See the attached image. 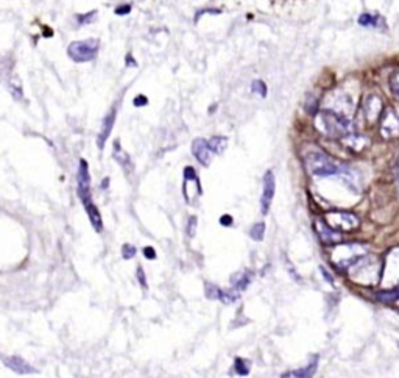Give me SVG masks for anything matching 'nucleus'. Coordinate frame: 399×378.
<instances>
[{"mask_svg":"<svg viewBox=\"0 0 399 378\" xmlns=\"http://www.w3.org/2000/svg\"><path fill=\"white\" fill-rule=\"evenodd\" d=\"M315 127L327 138H343L349 133V119L332 110H323L317 114Z\"/></svg>","mask_w":399,"mask_h":378,"instance_id":"nucleus-1","label":"nucleus"},{"mask_svg":"<svg viewBox=\"0 0 399 378\" xmlns=\"http://www.w3.org/2000/svg\"><path fill=\"white\" fill-rule=\"evenodd\" d=\"M351 280L356 281L363 286H374L380 283V275H382V269H380V262L376 258H367L362 257L356 264L351 267Z\"/></svg>","mask_w":399,"mask_h":378,"instance_id":"nucleus-2","label":"nucleus"},{"mask_svg":"<svg viewBox=\"0 0 399 378\" xmlns=\"http://www.w3.org/2000/svg\"><path fill=\"white\" fill-rule=\"evenodd\" d=\"M368 255V249L367 245L363 244H343V245H335V247L331 250V261L335 267L339 269H349L352 264L362 258Z\"/></svg>","mask_w":399,"mask_h":378,"instance_id":"nucleus-3","label":"nucleus"},{"mask_svg":"<svg viewBox=\"0 0 399 378\" xmlns=\"http://www.w3.org/2000/svg\"><path fill=\"white\" fill-rule=\"evenodd\" d=\"M306 171L314 177H329L339 174V164L323 152H310L304 160Z\"/></svg>","mask_w":399,"mask_h":378,"instance_id":"nucleus-4","label":"nucleus"},{"mask_svg":"<svg viewBox=\"0 0 399 378\" xmlns=\"http://www.w3.org/2000/svg\"><path fill=\"white\" fill-rule=\"evenodd\" d=\"M323 219L331 228H334V230L340 232V233L342 232H354V230H357L360 225L359 217L352 213H348V211H339V209L327 211Z\"/></svg>","mask_w":399,"mask_h":378,"instance_id":"nucleus-5","label":"nucleus"},{"mask_svg":"<svg viewBox=\"0 0 399 378\" xmlns=\"http://www.w3.org/2000/svg\"><path fill=\"white\" fill-rule=\"evenodd\" d=\"M99 49H100V41L91 38V39L72 42L67 49V54L75 63H87V61L95 58Z\"/></svg>","mask_w":399,"mask_h":378,"instance_id":"nucleus-6","label":"nucleus"},{"mask_svg":"<svg viewBox=\"0 0 399 378\" xmlns=\"http://www.w3.org/2000/svg\"><path fill=\"white\" fill-rule=\"evenodd\" d=\"M380 285L388 291L399 288V247L387 255L382 275H380Z\"/></svg>","mask_w":399,"mask_h":378,"instance_id":"nucleus-7","label":"nucleus"},{"mask_svg":"<svg viewBox=\"0 0 399 378\" xmlns=\"http://www.w3.org/2000/svg\"><path fill=\"white\" fill-rule=\"evenodd\" d=\"M77 184H78V196L81 199L83 205L92 202L91 197V177H89V168H87L86 160H80L78 174H77Z\"/></svg>","mask_w":399,"mask_h":378,"instance_id":"nucleus-8","label":"nucleus"},{"mask_svg":"<svg viewBox=\"0 0 399 378\" xmlns=\"http://www.w3.org/2000/svg\"><path fill=\"white\" fill-rule=\"evenodd\" d=\"M384 110V103H382V99L379 97V95H374L371 94L368 97H365L363 100V105H362V111H363V116H365L367 122L371 125V124H376V122L380 119L382 116V111Z\"/></svg>","mask_w":399,"mask_h":378,"instance_id":"nucleus-9","label":"nucleus"},{"mask_svg":"<svg viewBox=\"0 0 399 378\" xmlns=\"http://www.w3.org/2000/svg\"><path fill=\"white\" fill-rule=\"evenodd\" d=\"M379 120V131L385 139L399 138V117L393 113V110H385Z\"/></svg>","mask_w":399,"mask_h":378,"instance_id":"nucleus-10","label":"nucleus"},{"mask_svg":"<svg viewBox=\"0 0 399 378\" xmlns=\"http://www.w3.org/2000/svg\"><path fill=\"white\" fill-rule=\"evenodd\" d=\"M183 192H184L186 200H187V204H192V202L201 194L200 181H198L197 175H195V171L192 168H186L184 169V186H183Z\"/></svg>","mask_w":399,"mask_h":378,"instance_id":"nucleus-11","label":"nucleus"},{"mask_svg":"<svg viewBox=\"0 0 399 378\" xmlns=\"http://www.w3.org/2000/svg\"><path fill=\"white\" fill-rule=\"evenodd\" d=\"M331 105H332V111L339 113L340 116L349 119L351 113H352V100L348 97L345 92L337 91L331 95Z\"/></svg>","mask_w":399,"mask_h":378,"instance_id":"nucleus-12","label":"nucleus"},{"mask_svg":"<svg viewBox=\"0 0 399 378\" xmlns=\"http://www.w3.org/2000/svg\"><path fill=\"white\" fill-rule=\"evenodd\" d=\"M274 188H276V181H274V175L271 171H268L264 177V191H262V199H261V208H262V214H267L271 200L274 196Z\"/></svg>","mask_w":399,"mask_h":378,"instance_id":"nucleus-13","label":"nucleus"},{"mask_svg":"<svg viewBox=\"0 0 399 378\" xmlns=\"http://www.w3.org/2000/svg\"><path fill=\"white\" fill-rule=\"evenodd\" d=\"M317 232H318V236H320L321 242H324L327 245H335L342 241V233L331 228L324 222V219H320V221L317 222Z\"/></svg>","mask_w":399,"mask_h":378,"instance_id":"nucleus-14","label":"nucleus"},{"mask_svg":"<svg viewBox=\"0 0 399 378\" xmlns=\"http://www.w3.org/2000/svg\"><path fill=\"white\" fill-rule=\"evenodd\" d=\"M192 153L201 164H205V166H209L211 161H212V156H214V152L209 148V145H208V143L205 139H195L193 141Z\"/></svg>","mask_w":399,"mask_h":378,"instance_id":"nucleus-15","label":"nucleus"},{"mask_svg":"<svg viewBox=\"0 0 399 378\" xmlns=\"http://www.w3.org/2000/svg\"><path fill=\"white\" fill-rule=\"evenodd\" d=\"M5 364L6 367H10L13 372L19 374V375H31V374H36L34 371V367H31L28 363L22 359L21 356H10V358H5Z\"/></svg>","mask_w":399,"mask_h":378,"instance_id":"nucleus-16","label":"nucleus"},{"mask_svg":"<svg viewBox=\"0 0 399 378\" xmlns=\"http://www.w3.org/2000/svg\"><path fill=\"white\" fill-rule=\"evenodd\" d=\"M114 120H116V111H111L108 116H106L103 119V124H102V130H100V133H99V141H97V144H99V148L102 150V148L105 147L106 144V141H108L109 135H111V131H112V127H114Z\"/></svg>","mask_w":399,"mask_h":378,"instance_id":"nucleus-17","label":"nucleus"},{"mask_svg":"<svg viewBox=\"0 0 399 378\" xmlns=\"http://www.w3.org/2000/svg\"><path fill=\"white\" fill-rule=\"evenodd\" d=\"M84 208H86L87 216H89V221H91V224H92V227H94V230L100 233V232L103 230V221H102V216H100L99 208H97V206L94 205V202H89V204H86Z\"/></svg>","mask_w":399,"mask_h":378,"instance_id":"nucleus-18","label":"nucleus"},{"mask_svg":"<svg viewBox=\"0 0 399 378\" xmlns=\"http://www.w3.org/2000/svg\"><path fill=\"white\" fill-rule=\"evenodd\" d=\"M342 141H343L345 145H346L348 148H351V150H354V152H360L362 148L368 144V141L363 138V136H360V135H349V133L346 136H343Z\"/></svg>","mask_w":399,"mask_h":378,"instance_id":"nucleus-19","label":"nucleus"},{"mask_svg":"<svg viewBox=\"0 0 399 378\" xmlns=\"http://www.w3.org/2000/svg\"><path fill=\"white\" fill-rule=\"evenodd\" d=\"M208 145L214 153H223L226 145H228V139L225 136H215V138L209 139Z\"/></svg>","mask_w":399,"mask_h":378,"instance_id":"nucleus-20","label":"nucleus"},{"mask_svg":"<svg viewBox=\"0 0 399 378\" xmlns=\"http://www.w3.org/2000/svg\"><path fill=\"white\" fill-rule=\"evenodd\" d=\"M317 371V358H314L310 364L304 369H299V371H293L290 374H286L284 377H312Z\"/></svg>","mask_w":399,"mask_h":378,"instance_id":"nucleus-21","label":"nucleus"},{"mask_svg":"<svg viewBox=\"0 0 399 378\" xmlns=\"http://www.w3.org/2000/svg\"><path fill=\"white\" fill-rule=\"evenodd\" d=\"M205 292H206V297L211 298V300H221V298H223V294H225L221 289H218L217 286L211 285V283H206Z\"/></svg>","mask_w":399,"mask_h":378,"instance_id":"nucleus-22","label":"nucleus"},{"mask_svg":"<svg viewBox=\"0 0 399 378\" xmlns=\"http://www.w3.org/2000/svg\"><path fill=\"white\" fill-rule=\"evenodd\" d=\"M264 233H265V224L264 222H258L254 224L251 232H250V236L254 239V241H262L264 239Z\"/></svg>","mask_w":399,"mask_h":378,"instance_id":"nucleus-23","label":"nucleus"},{"mask_svg":"<svg viewBox=\"0 0 399 378\" xmlns=\"http://www.w3.org/2000/svg\"><path fill=\"white\" fill-rule=\"evenodd\" d=\"M236 371L239 375H248V372H250V366H248L246 361H243V359H236Z\"/></svg>","mask_w":399,"mask_h":378,"instance_id":"nucleus-24","label":"nucleus"},{"mask_svg":"<svg viewBox=\"0 0 399 378\" xmlns=\"http://www.w3.org/2000/svg\"><path fill=\"white\" fill-rule=\"evenodd\" d=\"M114 158H116V160L119 161V163H122V164H127L130 160H128V155L125 153V152H122V148H120V145H119V143H116V152H114Z\"/></svg>","mask_w":399,"mask_h":378,"instance_id":"nucleus-25","label":"nucleus"},{"mask_svg":"<svg viewBox=\"0 0 399 378\" xmlns=\"http://www.w3.org/2000/svg\"><path fill=\"white\" fill-rule=\"evenodd\" d=\"M376 19L371 14H368V13H365V14H362L360 17H359V24L360 25H363V27H368V25H376Z\"/></svg>","mask_w":399,"mask_h":378,"instance_id":"nucleus-26","label":"nucleus"},{"mask_svg":"<svg viewBox=\"0 0 399 378\" xmlns=\"http://www.w3.org/2000/svg\"><path fill=\"white\" fill-rule=\"evenodd\" d=\"M122 255H123V258H125V260H131L136 255V249L130 244H125V245H123V249H122Z\"/></svg>","mask_w":399,"mask_h":378,"instance_id":"nucleus-27","label":"nucleus"},{"mask_svg":"<svg viewBox=\"0 0 399 378\" xmlns=\"http://www.w3.org/2000/svg\"><path fill=\"white\" fill-rule=\"evenodd\" d=\"M253 91L254 92H259L262 97H265V94H267V87H265L264 82L256 80V82H253Z\"/></svg>","mask_w":399,"mask_h":378,"instance_id":"nucleus-28","label":"nucleus"},{"mask_svg":"<svg viewBox=\"0 0 399 378\" xmlns=\"http://www.w3.org/2000/svg\"><path fill=\"white\" fill-rule=\"evenodd\" d=\"M390 85H392V91L399 97V72H396L392 77V82H390Z\"/></svg>","mask_w":399,"mask_h":378,"instance_id":"nucleus-29","label":"nucleus"},{"mask_svg":"<svg viewBox=\"0 0 399 378\" xmlns=\"http://www.w3.org/2000/svg\"><path fill=\"white\" fill-rule=\"evenodd\" d=\"M195 230H197V217H190L189 219V228H187V233H189V236L190 238H193L195 236Z\"/></svg>","mask_w":399,"mask_h":378,"instance_id":"nucleus-30","label":"nucleus"},{"mask_svg":"<svg viewBox=\"0 0 399 378\" xmlns=\"http://www.w3.org/2000/svg\"><path fill=\"white\" fill-rule=\"evenodd\" d=\"M144 255H145L148 260H155L156 258V252H155L153 247H145L144 249Z\"/></svg>","mask_w":399,"mask_h":378,"instance_id":"nucleus-31","label":"nucleus"},{"mask_svg":"<svg viewBox=\"0 0 399 378\" xmlns=\"http://www.w3.org/2000/svg\"><path fill=\"white\" fill-rule=\"evenodd\" d=\"M220 224H221V225H225V227H229V225H233V217L229 216V214H225V216H221V219H220Z\"/></svg>","mask_w":399,"mask_h":378,"instance_id":"nucleus-32","label":"nucleus"},{"mask_svg":"<svg viewBox=\"0 0 399 378\" xmlns=\"http://www.w3.org/2000/svg\"><path fill=\"white\" fill-rule=\"evenodd\" d=\"M134 105L136 107H144V105H147V97L145 95H137L134 99Z\"/></svg>","mask_w":399,"mask_h":378,"instance_id":"nucleus-33","label":"nucleus"},{"mask_svg":"<svg viewBox=\"0 0 399 378\" xmlns=\"http://www.w3.org/2000/svg\"><path fill=\"white\" fill-rule=\"evenodd\" d=\"M137 278L140 281V285L144 288H147V281H145V275H144V270H142V267L137 269Z\"/></svg>","mask_w":399,"mask_h":378,"instance_id":"nucleus-34","label":"nucleus"},{"mask_svg":"<svg viewBox=\"0 0 399 378\" xmlns=\"http://www.w3.org/2000/svg\"><path fill=\"white\" fill-rule=\"evenodd\" d=\"M130 10H131V6H130V5H127V6H119L117 10H116V13L122 16V14H127V13H130Z\"/></svg>","mask_w":399,"mask_h":378,"instance_id":"nucleus-35","label":"nucleus"}]
</instances>
